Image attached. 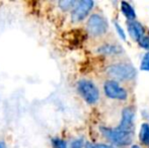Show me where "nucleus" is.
Listing matches in <instances>:
<instances>
[{"label": "nucleus", "mask_w": 149, "mask_h": 148, "mask_svg": "<svg viewBox=\"0 0 149 148\" xmlns=\"http://www.w3.org/2000/svg\"><path fill=\"white\" fill-rule=\"evenodd\" d=\"M139 138L141 143H143L146 146H149V125L147 123H144V124L141 125Z\"/></svg>", "instance_id": "obj_10"}, {"label": "nucleus", "mask_w": 149, "mask_h": 148, "mask_svg": "<svg viewBox=\"0 0 149 148\" xmlns=\"http://www.w3.org/2000/svg\"><path fill=\"white\" fill-rule=\"evenodd\" d=\"M121 10L125 17L127 18L129 22H133L136 18V11L133 8V6L127 1H122L121 2Z\"/></svg>", "instance_id": "obj_9"}, {"label": "nucleus", "mask_w": 149, "mask_h": 148, "mask_svg": "<svg viewBox=\"0 0 149 148\" xmlns=\"http://www.w3.org/2000/svg\"><path fill=\"white\" fill-rule=\"evenodd\" d=\"M121 51L118 46L115 45H104L102 47H100L97 50L98 53L104 54V55H114V54H118Z\"/></svg>", "instance_id": "obj_11"}, {"label": "nucleus", "mask_w": 149, "mask_h": 148, "mask_svg": "<svg viewBox=\"0 0 149 148\" xmlns=\"http://www.w3.org/2000/svg\"><path fill=\"white\" fill-rule=\"evenodd\" d=\"M108 22L100 14H92L87 20V32L92 37L102 36L108 31Z\"/></svg>", "instance_id": "obj_4"}, {"label": "nucleus", "mask_w": 149, "mask_h": 148, "mask_svg": "<svg viewBox=\"0 0 149 148\" xmlns=\"http://www.w3.org/2000/svg\"><path fill=\"white\" fill-rule=\"evenodd\" d=\"M108 74L118 80H130L136 76V69L128 63H118L110 66L107 70Z\"/></svg>", "instance_id": "obj_3"}, {"label": "nucleus", "mask_w": 149, "mask_h": 148, "mask_svg": "<svg viewBox=\"0 0 149 148\" xmlns=\"http://www.w3.org/2000/svg\"><path fill=\"white\" fill-rule=\"evenodd\" d=\"M132 148H140V147L138 146V145H133V146H132Z\"/></svg>", "instance_id": "obj_20"}, {"label": "nucleus", "mask_w": 149, "mask_h": 148, "mask_svg": "<svg viewBox=\"0 0 149 148\" xmlns=\"http://www.w3.org/2000/svg\"><path fill=\"white\" fill-rule=\"evenodd\" d=\"M77 89L81 97L89 105H94L100 99V91L92 81L83 79L77 84Z\"/></svg>", "instance_id": "obj_2"}, {"label": "nucleus", "mask_w": 149, "mask_h": 148, "mask_svg": "<svg viewBox=\"0 0 149 148\" xmlns=\"http://www.w3.org/2000/svg\"><path fill=\"white\" fill-rule=\"evenodd\" d=\"M94 5V2L91 0H82L76 3L72 10L71 19L74 22H79L83 20L90 12Z\"/></svg>", "instance_id": "obj_5"}, {"label": "nucleus", "mask_w": 149, "mask_h": 148, "mask_svg": "<svg viewBox=\"0 0 149 148\" xmlns=\"http://www.w3.org/2000/svg\"><path fill=\"white\" fill-rule=\"evenodd\" d=\"M102 134L108 139L110 142L118 145V146H126L131 144L133 140V132L130 131H124L120 128H107V127H100Z\"/></svg>", "instance_id": "obj_1"}, {"label": "nucleus", "mask_w": 149, "mask_h": 148, "mask_svg": "<svg viewBox=\"0 0 149 148\" xmlns=\"http://www.w3.org/2000/svg\"><path fill=\"white\" fill-rule=\"evenodd\" d=\"M76 3V1H72V0H63L59 2V6L62 10H69L71 8H74Z\"/></svg>", "instance_id": "obj_12"}, {"label": "nucleus", "mask_w": 149, "mask_h": 148, "mask_svg": "<svg viewBox=\"0 0 149 148\" xmlns=\"http://www.w3.org/2000/svg\"><path fill=\"white\" fill-rule=\"evenodd\" d=\"M139 46L143 49L149 51V36H143L139 40Z\"/></svg>", "instance_id": "obj_16"}, {"label": "nucleus", "mask_w": 149, "mask_h": 148, "mask_svg": "<svg viewBox=\"0 0 149 148\" xmlns=\"http://www.w3.org/2000/svg\"><path fill=\"white\" fill-rule=\"evenodd\" d=\"M114 24H115V28H116L117 34L119 35V37L121 38L123 41H126V33H125V31L123 30V28L120 26V24L118 22H114Z\"/></svg>", "instance_id": "obj_15"}, {"label": "nucleus", "mask_w": 149, "mask_h": 148, "mask_svg": "<svg viewBox=\"0 0 149 148\" xmlns=\"http://www.w3.org/2000/svg\"><path fill=\"white\" fill-rule=\"evenodd\" d=\"M134 127V111L131 108H126L122 112V120L118 126L121 130L133 132Z\"/></svg>", "instance_id": "obj_7"}, {"label": "nucleus", "mask_w": 149, "mask_h": 148, "mask_svg": "<svg viewBox=\"0 0 149 148\" xmlns=\"http://www.w3.org/2000/svg\"><path fill=\"white\" fill-rule=\"evenodd\" d=\"M128 32L132 39L136 42H139V40L144 36L143 26L136 20L128 22Z\"/></svg>", "instance_id": "obj_8"}, {"label": "nucleus", "mask_w": 149, "mask_h": 148, "mask_svg": "<svg viewBox=\"0 0 149 148\" xmlns=\"http://www.w3.org/2000/svg\"><path fill=\"white\" fill-rule=\"evenodd\" d=\"M0 148H4V147H3V146H2V145H1V144H0Z\"/></svg>", "instance_id": "obj_21"}, {"label": "nucleus", "mask_w": 149, "mask_h": 148, "mask_svg": "<svg viewBox=\"0 0 149 148\" xmlns=\"http://www.w3.org/2000/svg\"><path fill=\"white\" fill-rule=\"evenodd\" d=\"M52 145L54 148H67V143L60 138L52 139Z\"/></svg>", "instance_id": "obj_14"}, {"label": "nucleus", "mask_w": 149, "mask_h": 148, "mask_svg": "<svg viewBox=\"0 0 149 148\" xmlns=\"http://www.w3.org/2000/svg\"><path fill=\"white\" fill-rule=\"evenodd\" d=\"M84 147V140L82 138L75 139L71 142V148H83Z\"/></svg>", "instance_id": "obj_17"}, {"label": "nucleus", "mask_w": 149, "mask_h": 148, "mask_svg": "<svg viewBox=\"0 0 149 148\" xmlns=\"http://www.w3.org/2000/svg\"><path fill=\"white\" fill-rule=\"evenodd\" d=\"M140 69L142 71H148L149 72V52L143 56L141 60V64H140Z\"/></svg>", "instance_id": "obj_13"}, {"label": "nucleus", "mask_w": 149, "mask_h": 148, "mask_svg": "<svg viewBox=\"0 0 149 148\" xmlns=\"http://www.w3.org/2000/svg\"><path fill=\"white\" fill-rule=\"evenodd\" d=\"M84 147L85 148H95V146H94V145H92L91 143H86Z\"/></svg>", "instance_id": "obj_19"}, {"label": "nucleus", "mask_w": 149, "mask_h": 148, "mask_svg": "<svg viewBox=\"0 0 149 148\" xmlns=\"http://www.w3.org/2000/svg\"><path fill=\"white\" fill-rule=\"evenodd\" d=\"M95 148H114L111 145H107V144H97L95 146Z\"/></svg>", "instance_id": "obj_18"}, {"label": "nucleus", "mask_w": 149, "mask_h": 148, "mask_svg": "<svg viewBox=\"0 0 149 148\" xmlns=\"http://www.w3.org/2000/svg\"><path fill=\"white\" fill-rule=\"evenodd\" d=\"M104 93L108 97L113 99L125 101L128 97V93L123 87L119 85V83L115 80H108L104 85Z\"/></svg>", "instance_id": "obj_6"}]
</instances>
